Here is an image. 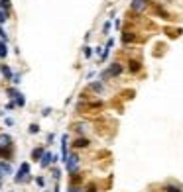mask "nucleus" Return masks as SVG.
<instances>
[{
  "instance_id": "nucleus-1",
  "label": "nucleus",
  "mask_w": 183,
  "mask_h": 192,
  "mask_svg": "<svg viewBox=\"0 0 183 192\" xmlns=\"http://www.w3.org/2000/svg\"><path fill=\"white\" fill-rule=\"evenodd\" d=\"M26 180H30V163H22L20 165V169H18V173H16V177H14V182H26Z\"/></svg>"
},
{
  "instance_id": "nucleus-2",
  "label": "nucleus",
  "mask_w": 183,
  "mask_h": 192,
  "mask_svg": "<svg viewBox=\"0 0 183 192\" xmlns=\"http://www.w3.org/2000/svg\"><path fill=\"white\" fill-rule=\"evenodd\" d=\"M120 73H122V65H120V63H114V65H110L109 69L101 74V78H102V81H105V78H112V77H118Z\"/></svg>"
},
{
  "instance_id": "nucleus-3",
  "label": "nucleus",
  "mask_w": 183,
  "mask_h": 192,
  "mask_svg": "<svg viewBox=\"0 0 183 192\" xmlns=\"http://www.w3.org/2000/svg\"><path fill=\"white\" fill-rule=\"evenodd\" d=\"M65 167H67V170L71 174L77 173V169H79V155H77V153H69L67 161H65Z\"/></svg>"
},
{
  "instance_id": "nucleus-4",
  "label": "nucleus",
  "mask_w": 183,
  "mask_h": 192,
  "mask_svg": "<svg viewBox=\"0 0 183 192\" xmlns=\"http://www.w3.org/2000/svg\"><path fill=\"white\" fill-rule=\"evenodd\" d=\"M148 8V0H132V10L134 12H144Z\"/></svg>"
},
{
  "instance_id": "nucleus-5",
  "label": "nucleus",
  "mask_w": 183,
  "mask_h": 192,
  "mask_svg": "<svg viewBox=\"0 0 183 192\" xmlns=\"http://www.w3.org/2000/svg\"><path fill=\"white\" fill-rule=\"evenodd\" d=\"M12 145V137L8 133H0V149L2 147H10Z\"/></svg>"
},
{
  "instance_id": "nucleus-6",
  "label": "nucleus",
  "mask_w": 183,
  "mask_h": 192,
  "mask_svg": "<svg viewBox=\"0 0 183 192\" xmlns=\"http://www.w3.org/2000/svg\"><path fill=\"white\" fill-rule=\"evenodd\" d=\"M51 163H53V155H51V153H43V155H41V159H40L41 167H49Z\"/></svg>"
},
{
  "instance_id": "nucleus-7",
  "label": "nucleus",
  "mask_w": 183,
  "mask_h": 192,
  "mask_svg": "<svg viewBox=\"0 0 183 192\" xmlns=\"http://www.w3.org/2000/svg\"><path fill=\"white\" fill-rule=\"evenodd\" d=\"M0 73L4 74V78H6V81H12V77H14V74H12V71H10V67H8V65H0Z\"/></svg>"
},
{
  "instance_id": "nucleus-8",
  "label": "nucleus",
  "mask_w": 183,
  "mask_h": 192,
  "mask_svg": "<svg viewBox=\"0 0 183 192\" xmlns=\"http://www.w3.org/2000/svg\"><path fill=\"white\" fill-rule=\"evenodd\" d=\"M134 39H136V35L132 31H124L122 33V43H132Z\"/></svg>"
},
{
  "instance_id": "nucleus-9",
  "label": "nucleus",
  "mask_w": 183,
  "mask_h": 192,
  "mask_svg": "<svg viewBox=\"0 0 183 192\" xmlns=\"http://www.w3.org/2000/svg\"><path fill=\"white\" fill-rule=\"evenodd\" d=\"M73 145H75V147H89V139H85V137H77Z\"/></svg>"
},
{
  "instance_id": "nucleus-10",
  "label": "nucleus",
  "mask_w": 183,
  "mask_h": 192,
  "mask_svg": "<svg viewBox=\"0 0 183 192\" xmlns=\"http://www.w3.org/2000/svg\"><path fill=\"white\" fill-rule=\"evenodd\" d=\"M10 155H12V145H10V147H2V149H0V157L8 159Z\"/></svg>"
},
{
  "instance_id": "nucleus-11",
  "label": "nucleus",
  "mask_w": 183,
  "mask_h": 192,
  "mask_svg": "<svg viewBox=\"0 0 183 192\" xmlns=\"http://www.w3.org/2000/svg\"><path fill=\"white\" fill-rule=\"evenodd\" d=\"M128 69H130V73H138V71H140V63H138V61H130V63H128Z\"/></svg>"
},
{
  "instance_id": "nucleus-12",
  "label": "nucleus",
  "mask_w": 183,
  "mask_h": 192,
  "mask_svg": "<svg viewBox=\"0 0 183 192\" xmlns=\"http://www.w3.org/2000/svg\"><path fill=\"white\" fill-rule=\"evenodd\" d=\"M43 153H45L43 147H36L34 153H32V157H34V159H41V155H43Z\"/></svg>"
},
{
  "instance_id": "nucleus-13",
  "label": "nucleus",
  "mask_w": 183,
  "mask_h": 192,
  "mask_svg": "<svg viewBox=\"0 0 183 192\" xmlns=\"http://www.w3.org/2000/svg\"><path fill=\"white\" fill-rule=\"evenodd\" d=\"M8 55V49H6V43L4 41H0V59H4V57Z\"/></svg>"
},
{
  "instance_id": "nucleus-14",
  "label": "nucleus",
  "mask_w": 183,
  "mask_h": 192,
  "mask_svg": "<svg viewBox=\"0 0 183 192\" xmlns=\"http://www.w3.org/2000/svg\"><path fill=\"white\" fill-rule=\"evenodd\" d=\"M165 192H181L179 186H175V184H167L165 186Z\"/></svg>"
},
{
  "instance_id": "nucleus-15",
  "label": "nucleus",
  "mask_w": 183,
  "mask_h": 192,
  "mask_svg": "<svg viewBox=\"0 0 183 192\" xmlns=\"http://www.w3.org/2000/svg\"><path fill=\"white\" fill-rule=\"evenodd\" d=\"M0 8H2V10H10V0H0Z\"/></svg>"
},
{
  "instance_id": "nucleus-16",
  "label": "nucleus",
  "mask_w": 183,
  "mask_h": 192,
  "mask_svg": "<svg viewBox=\"0 0 183 192\" xmlns=\"http://www.w3.org/2000/svg\"><path fill=\"white\" fill-rule=\"evenodd\" d=\"M8 94L12 96V100H16V98H20V96H22V94H20L16 88H10V90H8Z\"/></svg>"
},
{
  "instance_id": "nucleus-17",
  "label": "nucleus",
  "mask_w": 183,
  "mask_h": 192,
  "mask_svg": "<svg viewBox=\"0 0 183 192\" xmlns=\"http://www.w3.org/2000/svg\"><path fill=\"white\" fill-rule=\"evenodd\" d=\"M91 88H93L95 92H102V84H101V82H93V84H91Z\"/></svg>"
},
{
  "instance_id": "nucleus-18",
  "label": "nucleus",
  "mask_w": 183,
  "mask_h": 192,
  "mask_svg": "<svg viewBox=\"0 0 183 192\" xmlns=\"http://www.w3.org/2000/svg\"><path fill=\"white\" fill-rule=\"evenodd\" d=\"M6 20H8V12L0 8V24H2V22H6Z\"/></svg>"
},
{
  "instance_id": "nucleus-19",
  "label": "nucleus",
  "mask_w": 183,
  "mask_h": 192,
  "mask_svg": "<svg viewBox=\"0 0 183 192\" xmlns=\"http://www.w3.org/2000/svg\"><path fill=\"white\" fill-rule=\"evenodd\" d=\"M26 104V98H24V94L20 96V98H16V106H24Z\"/></svg>"
},
{
  "instance_id": "nucleus-20",
  "label": "nucleus",
  "mask_w": 183,
  "mask_h": 192,
  "mask_svg": "<svg viewBox=\"0 0 183 192\" xmlns=\"http://www.w3.org/2000/svg\"><path fill=\"white\" fill-rule=\"evenodd\" d=\"M40 131V126H37V124H32L30 126V133H37Z\"/></svg>"
},
{
  "instance_id": "nucleus-21",
  "label": "nucleus",
  "mask_w": 183,
  "mask_h": 192,
  "mask_svg": "<svg viewBox=\"0 0 183 192\" xmlns=\"http://www.w3.org/2000/svg\"><path fill=\"white\" fill-rule=\"evenodd\" d=\"M14 108H16V102H14V100H10L8 106H6V110H14Z\"/></svg>"
},
{
  "instance_id": "nucleus-22",
  "label": "nucleus",
  "mask_w": 183,
  "mask_h": 192,
  "mask_svg": "<svg viewBox=\"0 0 183 192\" xmlns=\"http://www.w3.org/2000/svg\"><path fill=\"white\" fill-rule=\"evenodd\" d=\"M85 192H97V186H95V184H89V186H87V190Z\"/></svg>"
},
{
  "instance_id": "nucleus-23",
  "label": "nucleus",
  "mask_w": 183,
  "mask_h": 192,
  "mask_svg": "<svg viewBox=\"0 0 183 192\" xmlns=\"http://www.w3.org/2000/svg\"><path fill=\"white\" fill-rule=\"evenodd\" d=\"M85 124H79V126H75V129H77V131H85Z\"/></svg>"
},
{
  "instance_id": "nucleus-24",
  "label": "nucleus",
  "mask_w": 183,
  "mask_h": 192,
  "mask_svg": "<svg viewBox=\"0 0 183 192\" xmlns=\"http://www.w3.org/2000/svg\"><path fill=\"white\" fill-rule=\"evenodd\" d=\"M36 182H37V186H43V184H45V180H43L41 177H40V178H36Z\"/></svg>"
},
{
  "instance_id": "nucleus-25",
  "label": "nucleus",
  "mask_w": 183,
  "mask_h": 192,
  "mask_svg": "<svg viewBox=\"0 0 183 192\" xmlns=\"http://www.w3.org/2000/svg\"><path fill=\"white\" fill-rule=\"evenodd\" d=\"M0 37H2V41H6V39H8V35L4 33V30H2V28H0Z\"/></svg>"
},
{
  "instance_id": "nucleus-26",
  "label": "nucleus",
  "mask_w": 183,
  "mask_h": 192,
  "mask_svg": "<svg viewBox=\"0 0 183 192\" xmlns=\"http://www.w3.org/2000/svg\"><path fill=\"white\" fill-rule=\"evenodd\" d=\"M12 82H16V84L20 82V77H18V74H14V77H12Z\"/></svg>"
},
{
  "instance_id": "nucleus-27",
  "label": "nucleus",
  "mask_w": 183,
  "mask_h": 192,
  "mask_svg": "<svg viewBox=\"0 0 183 192\" xmlns=\"http://www.w3.org/2000/svg\"><path fill=\"white\" fill-rule=\"evenodd\" d=\"M41 114H43V116H49V114H51V110H49V108H43V112H41Z\"/></svg>"
},
{
  "instance_id": "nucleus-28",
  "label": "nucleus",
  "mask_w": 183,
  "mask_h": 192,
  "mask_svg": "<svg viewBox=\"0 0 183 192\" xmlns=\"http://www.w3.org/2000/svg\"><path fill=\"white\" fill-rule=\"evenodd\" d=\"M6 126H14V120H12V118H6Z\"/></svg>"
},
{
  "instance_id": "nucleus-29",
  "label": "nucleus",
  "mask_w": 183,
  "mask_h": 192,
  "mask_svg": "<svg viewBox=\"0 0 183 192\" xmlns=\"http://www.w3.org/2000/svg\"><path fill=\"white\" fill-rule=\"evenodd\" d=\"M85 57H91V47H85Z\"/></svg>"
},
{
  "instance_id": "nucleus-30",
  "label": "nucleus",
  "mask_w": 183,
  "mask_h": 192,
  "mask_svg": "<svg viewBox=\"0 0 183 192\" xmlns=\"http://www.w3.org/2000/svg\"><path fill=\"white\" fill-rule=\"evenodd\" d=\"M69 192H81V188H75V186H71V188H69Z\"/></svg>"
},
{
  "instance_id": "nucleus-31",
  "label": "nucleus",
  "mask_w": 183,
  "mask_h": 192,
  "mask_svg": "<svg viewBox=\"0 0 183 192\" xmlns=\"http://www.w3.org/2000/svg\"><path fill=\"white\" fill-rule=\"evenodd\" d=\"M2 116H4V112H0V118H2Z\"/></svg>"
},
{
  "instance_id": "nucleus-32",
  "label": "nucleus",
  "mask_w": 183,
  "mask_h": 192,
  "mask_svg": "<svg viewBox=\"0 0 183 192\" xmlns=\"http://www.w3.org/2000/svg\"><path fill=\"white\" fill-rule=\"evenodd\" d=\"M55 192H59V188H55Z\"/></svg>"
}]
</instances>
